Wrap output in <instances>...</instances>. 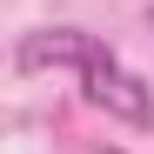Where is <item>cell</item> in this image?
<instances>
[{"label":"cell","mask_w":154,"mask_h":154,"mask_svg":"<svg viewBox=\"0 0 154 154\" xmlns=\"http://www.w3.org/2000/svg\"><path fill=\"white\" fill-rule=\"evenodd\" d=\"M47 67H67L74 81H81V94L94 100V107H107L114 121L154 127V87H147L100 34H87V27H34V34H20L14 74H47Z\"/></svg>","instance_id":"obj_1"},{"label":"cell","mask_w":154,"mask_h":154,"mask_svg":"<svg viewBox=\"0 0 154 154\" xmlns=\"http://www.w3.org/2000/svg\"><path fill=\"white\" fill-rule=\"evenodd\" d=\"M94 154H127V147H94Z\"/></svg>","instance_id":"obj_2"},{"label":"cell","mask_w":154,"mask_h":154,"mask_svg":"<svg viewBox=\"0 0 154 154\" xmlns=\"http://www.w3.org/2000/svg\"><path fill=\"white\" fill-rule=\"evenodd\" d=\"M147 27H154V7H147Z\"/></svg>","instance_id":"obj_3"}]
</instances>
